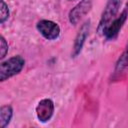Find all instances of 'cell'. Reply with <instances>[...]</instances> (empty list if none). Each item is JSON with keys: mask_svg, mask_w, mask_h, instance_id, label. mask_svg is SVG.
I'll return each instance as SVG.
<instances>
[{"mask_svg": "<svg viewBox=\"0 0 128 128\" xmlns=\"http://www.w3.org/2000/svg\"><path fill=\"white\" fill-rule=\"evenodd\" d=\"M128 70V45L122 54L119 56L113 73V78H119L123 74H125Z\"/></svg>", "mask_w": 128, "mask_h": 128, "instance_id": "cell-8", "label": "cell"}, {"mask_svg": "<svg viewBox=\"0 0 128 128\" xmlns=\"http://www.w3.org/2000/svg\"><path fill=\"white\" fill-rule=\"evenodd\" d=\"M89 31H90V20H87L81 25V27L75 37L73 48H72V54H71L72 57H76L80 54V52L84 46V43L89 35Z\"/></svg>", "mask_w": 128, "mask_h": 128, "instance_id": "cell-7", "label": "cell"}, {"mask_svg": "<svg viewBox=\"0 0 128 128\" xmlns=\"http://www.w3.org/2000/svg\"><path fill=\"white\" fill-rule=\"evenodd\" d=\"M121 6V0H108L100 17L97 31L99 34H104L107 27L111 24V22L116 18L119 8Z\"/></svg>", "mask_w": 128, "mask_h": 128, "instance_id": "cell-2", "label": "cell"}, {"mask_svg": "<svg viewBox=\"0 0 128 128\" xmlns=\"http://www.w3.org/2000/svg\"><path fill=\"white\" fill-rule=\"evenodd\" d=\"M25 66V60L22 56L16 55L13 56L0 64V81L4 82L5 80L19 74Z\"/></svg>", "mask_w": 128, "mask_h": 128, "instance_id": "cell-1", "label": "cell"}, {"mask_svg": "<svg viewBox=\"0 0 128 128\" xmlns=\"http://www.w3.org/2000/svg\"><path fill=\"white\" fill-rule=\"evenodd\" d=\"M10 15V11L8 8V5L5 3L4 0H1V9H0V23L3 24Z\"/></svg>", "mask_w": 128, "mask_h": 128, "instance_id": "cell-10", "label": "cell"}, {"mask_svg": "<svg viewBox=\"0 0 128 128\" xmlns=\"http://www.w3.org/2000/svg\"><path fill=\"white\" fill-rule=\"evenodd\" d=\"M37 31L47 40H55L60 35V27L59 25L51 20L43 19L37 22L36 24Z\"/></svg>", "mask_w": 128, "mask_h": 128, "instance_id": "cell-4", "label": "cell"}, {"mask_svg": "<svg viewBox=\"0 0 128 128\" xmlns=\"http://www.w3.org/2000/svg\"><path fill=\"white\" fill-rule=\"evenodd\" d=\"M13 116V108L11 105H3L0 108V126L5 128L11 121Z\"/></svg>", "mask_w": 128, "mask_h": 128, "instance_id": "cell-9", "label": "cell"}, {"mask_svg": "<svg viewBox=\"0 0 128 128\" xmlns=\"http://www.w3.org/2000/svg\"><path fill=\"white\" fill-rule=\"evenodd\" d=\"M127 17H128V3H126V5L123 8V10L120 13V15H118L111 22V24L107 27V29L105 30L103 36L107 40H114V39H116L117 36L119 35V32L122 29L124 23L126 22Z\"/></svg>", "mask_w": 128, "mask_h": 128, "instance_id": "cell-3", "label": "cell"}, {"mask_svg": "<svg viewBox=\"0 0 128 128\" xmlns=\"http://www.w3.org/2000/svg\"><path fill=\"white\" fill-rule=\"evenodd\" d=\"M8 52V43L6 42L4 36H0V58L3 59Z\"/></svg>", "mask_w": 128, "mask_h": 128, "instance_id": "cell-11", "label": "cell"}, {"mask_svg": "<svg viewBox=\"0 0 128 128\" xmlns=\"http://www.w3.org/2000/svg\"><path fill=\"white\" fill-rule=\"evenodd\" d=\"M37 119L40 122H48L54 113V102L49 98L40 100L35 109Z\"/></svg>", "mask_w": 128, "mask_h": 128, "instance_id": "cell-6", "label": "cell"}, {"mask_svg": "<svg viewBox=\"0 0 128 128\" xmlns=\"http://www.w3.org/2000/svg\"><path fill=\"white\" fill-rule=\"evenodd\" d=\"M70 1H72V0H70Z\"/></svg>", "mask_w": 128, "mask_h": 128, "instance_id": "cell-12", "label": "cell"}, {"mask_svg": "<svg viewBox=\"0 0 128 128\" xmlns=\"http://www.w3.org/2000/svg\"><path fill=\"white\" fill-rule=\"evenodd\" d=\"M92 0H81L74 8H72L68 14L69 22L73 25H76L80 20L91 10Z\"/></svg>", "mask_w": 128, "mask_h": 128, "instance_id": "cell-5", "label": "cell"}]
</instances>
